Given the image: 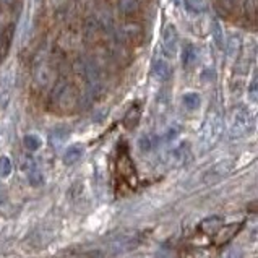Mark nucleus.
Here are the masks:
<instances>
[{
	"mask_svg": "<svg viewBox=\"0 0 258 258\" xmlns=\"http://www.w3.org/2000/svg\"><path fill=\"white\" fill-rule=\"evenodd\" d=\"M120 36L125 42H133L138 44L143 39V29H141L138 24H127V26L122 28Z\"/></svg>",
	"mask_w": 258,
	"mask_h": 258,
	"instance_id": "nucleus-7",
	"label": "nucleus"
},
{
	"mask_svg": "<svg viewBox=\"0 0 258 258\" xmlns=\"http://www.w3.org/2000/svg\"><path fill=\"white\" fill-rule=\"evenodd\" d=\"M138 145H140V149H141V151H148V149L151 148L149 136H141L140 141H138Z\"/></svg>",
	"mask_w": 258,
	"mask_h": 258,
	"instance_id": "nucleus-22",
	"label": "nucleus"
},
{
	"mask_svg": "<svg viewBox=\"0 0 258 258\" xmlns=\"http://www.w3.org/2000/svg\"><path fill=\"white\" fill-rule=\"evenodd\" d=\"M221 226H222V219L219 216H211V218L203 219V221L200 222L198 229H200V232L204 234V236H214Z\"/></svg>",
	"mask_w": 258,
	"mask_h": 258,
	"instance_id": "nucleus-9",
	"label": "nucleus"
},
{
	"mask_svg": "<svg viewBox=\"0 0 258 258\" xmlns=\"http://www.w3.org/2000/svg\"><path fill=\"white\" fill-rule=\"evenodd\" d=\"M213 39H214V42H216V46L219 49H222L224 46V36H222V28H221V24H219L218 21H214L213 23Z\"/></svg>",
	"mask_w": 258,
	"mask_h": 258,
	"instance_id": "nucleus-20",
	"label": "nucleus"
},
{
	"mask_svg": "<svg viewBox=\"0 0 258 258\" xmlns=\"http://www.w3.org/2000/svg\"><path fill=\"white\" fill-rule=\"evenodd\" d=\"M182 101H184L185 107L190 111L198 109V106H200V96L197 94V92H187V94L182 97Z\"/></svg>",
	"mask_w": 258,
	"mask_h": 258,
	"instance_id": "nucleus-18",
	"label": "nucleus"
},
{
	"mask_svg": "<svg viewBox=\"0 0 258 258\" xmlns=\"http://www.w3.org/2000/svg\"><path fill=\"white\" fill-rule=\"evenodd\" d=\"M23 143H24V146H26V149H29V151H36V149L41 148L42 141H41V138H39L37 135L29 133V135H26V136L23 138Z\"/></svg>",
	"mask_w": 258,
	"mask_h": 258,
	"instance_id": "nucleus-16",
	"label": "nucleus"
},
{
	"mask_svg": "<svg viewBox=\"0 0 258 258\" xmlns=\"http://www.w3.org/2000/svg\"><path fill=\"white\" fill-rule=\"evenodd\" d=\"M239 49H240V37L236 36V34H232L231 39L227 41V52H229V55H237V52H239Z\"/></svg>",
	"mask_w": 258,
	"mask_h": 258,
	"instance_id": "nucleus-21",
	"label": "nucleus"
},
{
	"mask_svg": "<svg viewBox=\"0 0 258 258\" xmlns=\"http://www.w3.org/2000/svg\"><path fill=\"white\" fill-rule=\"evenodd\" d=\"M219 131H221L219 117L218 115H208V119H206V122H204V127H203V135H202L203 141L208 145L214 143L216 138L219 136Z\"/></svg>",
	"mask_w": 258,
	"mask_h": 258,
	"instance_id": "nucleus-4",
	"label": "nucleus"
},
{
	"mask_svg": "<svg viewBox=\"0 0 258 258\" xmlns=\"http://www.w3.org/2000/svg\"><path fill=\"white\" fill-rule=\"evenodd\" d=\"M197 58H198V52H197V49H195L193 46H187V47H185V54H184V58H182L184 65L192 67L193 63L197 62Z\"/></svg>",
	"mask_w": 258,
	"mask_h": 258,
	"instance_id": "nucleus-17",
	"label": "nucleus"
},
{
	"mask_svg": "<svg viewBox=\"0 0 258 258\" xmlns=\"http://www.w3.org/2000/svg\"><path fill=\"white\" fill-rule=\"evenodd\" d=\"M153 75L156 80L167 81L170 75H172V67H170L169 62H166L164 58H158V60L153 62Z\"/></svg>",
	"mask_w": 258,
	"mask_h": 258,
	"instance_id": "nucleus-8",
	"label": "nucleus"
},
{
	"mask_svg": "<svg viewBox=\"0 0 258 258\" xmlns=\"http://www.w3.org/2000/svg\"><path fill=\"white\" fill-rule=\"evenodd\" d=\"M119 7L125 15H133L138 12V0H119Z\"/></svg>",
	"mask_w": 258,
	"mask_h": 258,
	"instance_id": "nucleus-15",
	"label": "nucleus"
},
{
	"mask_svg": "<svg viewBox=\"0 0 258 258\" xmlns=\"http://www.w3.org/2000/svg\"><path fill=\"white\" fill-rule=\"evenodd\" d=\"M184 2L190 12H193V13H203V12H206V8H208L206 0H184Z\"/></svg>",
	"mask_w": 258,
	"mask_h": 258,
	"instance_id": "nucleus-14",
	"label": "nucleus"
},
{
	"mask_svg": "<svg viewBox=\"0 0 258 258\" xmlns=\"http://www.w3.org/2000/svg\"><path fill=\"white\" fill-rule=\"evenodd\" d=\"M12 174V161L7 156H0V179H5Z\"/></svg>",
	"mask_w": 258,
	"mask_h": 258,
	"instance_id": "nucleus-19",
	"label": "nucleus"
},
{
	"mask_svg": "<svg viewBox=\"0 0 258 258\" xmlns=\"http://www.w3.org/2000/svg\"><path fill=\"white\" fill-rule=\"evenodd\" d=\"M117 164H119V172H120L122 177H124L127 182L131 185V187H135L136 185V174H135V167H133V164H131L127 151L124 154H119V161H117Z\"/></svg>",
	"mask_w": 258,
	"mask_h": 258,
	"instance_id": "nucleus-5",
	"label": "nucleus"
},
{
	"mask_svg": "<svg viewBox=\"0 0 258 258\" xmlns=\"http://www.w3.org/2000/svg\"><path fill=\"white\" fill-rule=\"evenodd\" d=\"M83 156V148L81 146H70L65 154H63V164L65 166H73L81 159Z\"/></svg>",
	"mask_w": 258,
	"mask_h": 258,
	"instance_id": "nucleus-10",
	"label": "nucleus"
},
{
	"mask_svg": "<svg viewBox=\"0 0 258 258\" xmlns=\"http://www.w3.org/2000/svg\"><path fill=\"white\" fill-rule=\"evenodd\" d=\"M163 51L167 57H175L179 51V34L174 24H167L163 31Z\"/></svg>",
	"mask_w": 258,
	"mask_h": 258,
	"instance_id": "nucleus-3",
	"label": "nucleus"
},
{
	"mask_svg": "<svg viewBox=\"0 0 258 258\" xmlns=\"http://www.w3.org/2000/svg\"><path fill=\"white\" fill-rule=\"evenodd\" d=\"M10 92H12V81L8 76H5L2 83H0V107H5L10 101Z\"/></svg>",
	"mask_w": 258,
	"mask_h": 258,
	"instance_id": "nucleus-13",
	"label": "nucleus"
},
{
	"mask_svg": "<svg viewBox=\"0 0 258 258\" xmlns=\"http://www.w3.org/2000/svg\"><path fill=\"white\" fill-rule=\"evenodd\" d=\"M221 2H222V3H226L227 7H229V0H221Z\"/></svg>",
	"mask_w": 258,
	"mask_h": 258,
	"instance_id": "nucleus-24",
	"label": "nucleus"
},
{
	"mask_svg": "<svg viewBox=\"0 0 258 258\" xmlns=\"http://www.w3.org/2000/svg\"><path fill=\"white\" fill-rule=\"evenodd\" d=\"M243 224L242 222H237V224H229V226H221L218 229V232L214 234V245H224V243H227L229 240H232L234 236L240 231Z\"/></svg>",
	"mask_w": 258,
	"mask_h": 258,
	"instance_id": "nucleus-6",
	"label": "nucleus"
},
{
	"mask_svg": "<svg viewBox=\"0 0 258 258\" xmlns=\"http://www.w3.org/2000/svg\"><path fill=\"white\" fill-rule=\"evenodd\" d=\"M252 127V115L248 114L245 109H239L234 114L232 127H231V136L232 138H240V136L247 135Z\"/></svg>",
	"mask_w": 258,
	"mask_h": 258,
	"instance_id": "nucleus-2",
	"label": "nucleus"
},
{
	"mask_svg": "<svg viewBox=\"0 0 258 258\" xmlns=\"http://www.w3.org/2000/svg\"><path fill=\"white\" fill-rule=\"evenodd\" d=\"M55 94H54V99H55L57 106L60 107V111H72L76 104V94L75 90L67 85L65 81H60L55 86Z\"/></svg>",
	"mask_w": 258,
	"mask_h": 258,
	"instance_id": "nucleus-1",
	"label": "nucleus"
},
{
	"mask_svg": "<svg viewBox=\"0 0 258 258\" xmlns=\"http://www.w3.org/2000/svg\"><path fill=\"white\" fill-rule=\"evenodd\" d=\"M26 174H28L29 184H31L33 187H39V185H42V182H44L42 172H41V169H39L36 164H33V163H31V166H29L28 170H26Z\"/></svg>",
	"mask_w": 258,
	"mask_h": 258,
	"instance_id": "nucleus-11",
	"label": "nucleus"
},
{
	"mask_svg": "<svg viewBox=\"0 0 258 258\" xmlns=\"http://www.w3.org/2000/svg\"><path fill=\"white\" fill-rule=\"evenodd\" d=\"M140 107L138 106H131V109L127 112L125 119H124V125L127 127V129H135L136 124L140 122Z\"/></svg>",
	"mask_w": 258,
	"mask_h": 258,
	"instance_id": "nucleus-12",
	"label": "nucleus"
},
{
	"mask_svg": "<svg viewBox=\"0 0 258 258\" xmlns=\"http://www.w3.org/2000/svg\"><path fill=\"white\" fill-rule=\"evenodd\" d=\"M248 96H250V99L253 102L257 101V78H253L250 83V92H248Z\"/></svg>",
	"mask_w": 258,
	"mask_h": 258,
	"instance_id": "nucleus-23",
	"label": "nucleus"
}]
</instances>
